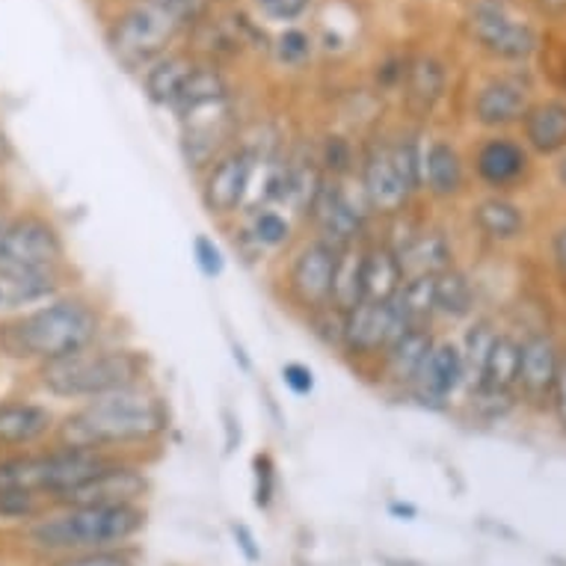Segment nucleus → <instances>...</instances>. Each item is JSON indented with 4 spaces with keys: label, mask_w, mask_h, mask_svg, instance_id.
Instances as JSON below:
<instances>
[{
    "label": "nucleus",
    "mask_w": 566,
    "mask_h": 566,
    "mask_svg": "<svg viewBox=\"0 0 566 566\" xmlns=\"http://www.w3.org/2000/svg\"><path fill=\"white\" fill-rule=\"evenodd\" d=\"M169 428L167 400L158 391L137 382L84 400L56 428V446L93 448V451H122V448L151 446Z\"/></svg>",
    "instance_id": "f257e3e1"
},
{
    "label": "nucleus",
    "mask_w": 566,
    "mask_h": 566,
    "mask_svg": "<svg viewBox=\"0 0 566 566\" xmlns=\"http://www.w3.org/2000/svg\"><path fill=\"white\" fill-rule=\"evenodd\" d=\"M102 312L86 297H54L28 315L0 324V353L30 363H54L102 338Z\"/></svg>",
    "instance_id": "f03ea898"
},
{
    "label": "nucleus",
    "mask_w": 566,
    "mask_h": 566,
    "mask_svg": "<svg viewBox=\"0 0 566 566\" xmlns=\"http://www.w3.org/2000/svg\"><path fill=\"white\" fill-rule=\"evenodd\" d=\"M65 261L63 234L48 217L24 214L0 229V285L7 306H30L54 297Z\"/></svg>",
    "instance_id": "7ed1b4c3"
},
{
    "label": "nucleus",
    "mask_w": 566,
    "mask_h": 566,
    "mask_svg": "<svg viewBox=\"0 0 566 566\" xmlns=\"http://www.w3.org/2000/svg\"><path fill=\"white\" fill-rule=\"evenodd\" d=\"M146 528V511L139 504L113 507H60L30 522V546L48 555H86L122 548Z\"/></svg>",
    "instance_id": "20e7f679"
},
{
    "label": "nucleus",
    "mask_w": 566,
    "mask_h": 566,
    "mask_svg": "<svg viewBox=\"0 0 566 566\" xmlns=\"http://www.w3.org/2000/svg\"><path fill=\"white\" fill-rule=\"evenodd\" d=\"M205 0H125L107 24V48L128 69H146L202 19Z\"/></svg>",
    "instance_id": "39448f33"
},
{
    "label": "nucleus",
    "mask_w": 566,
    "mask_h": 566,
    "mask_svg": "<svg viewBox=\"0 0 566 566\" xmlns=\"http://www.w3.org/2000/svg\"><path fill=\"white\" fill-rule=\"evenodd\" d=\"M149 359L134 347H104L69 353L63 359L39 365V382L48 395L65 400H93L107 391L146 382Z\"/></svg>",
    "instance_id": "423d86ee"
},
{
    "label": "nucleus",
    "mask_w": 566,
    "mask_h": 566,
    "mask_svg": "<svg viewBox=\"0 0 566 566\" xmlns=\"http://www.w3.org/2000/svg\"><path fill=\"white\" fill-rule=\"evenodd\" d=\"M119 460L122 457L111 454V451L56 446L54 451H42V454L0 460V486L36 492L48 504H56L65 492L93 481L95 474H102Z\"/></svg>",
    "instance_id": "0eeeda50"
},
{
    "label": "nucleus",
    "mask_w": 566,
    "mask_h": 566,
    "mask_svg": "<svg viewBox=\"0 0 566 566\" xmlns=\"http://www.w3.org/2000/svg\"><path fill=\"white\" fill-rule=\"evenodd\" d=\"M335 261H338V250L321 238L306 241L294 252V259L285 270V291L294 306L306 308L312 315H321L329 308Z\"/></svg>",
    "instance_id": "6e6552de"
},
{
    "label": "nucleus",
    "mask_w": 566,
    "mask_h": 566,
    "mask_svg": "<svg viewBox=\"0 0 566 566\" xmlns=\"http://www.w3.org/2000/svg\"><path fill=\"white\" fill-rule=\"evenodd\" d=\"M474 42L502 60H528L537 51V33L528 21H520L502 0H478L469 15Z\"/></svg>",
    "instance_id": "1a4fd4ad"
},
{
    "label": "nucleus",
    "mask_w": 566,
    "mask_h": 566,
    "mask_svg": "<svg viewBox=\"0 0 566 566\" xmlns=\"http://www.w3.org/2000/svg\"><path fill=\"white\" fill-rule=\"evenodd\" d=\"M255 164L259 160H255V155L250 149H238L234 146V149L220 155L211 167L205 169L202 187H199L205 211L217 217V220L238 214L252 190Z\"/></svg>",
    "instance_id": "9d476101"
},
{
    "label": "nucleus",
    "mask_w": 566,
    "mask_h": 566,
    "mask_svg": "<svg viewBox=\"0 0 566 566\" xmlns=\"http://www.w3.org/2000/svg\"><path fill=\"white\" fill-rule=\"evenodd\" d=\"M409 326L400 321L395 303H359L342 317V347L350 359H380L398 335Z\"/></svg>",
    "instance_id": "9b49d317"
},
{
    "label": "nucleus",
    "mask_w": 566,
    "mask_h": 566,
    "mask_svg": "<svg viewBox=\"0 0 566 566\" xmlns=\"http://www.w3.org/2000/svg\"><path fill=\"white\" fill-rule=\"evenodd\" d=\"M308 214H312V223L317 229V238L335 250L353 247L356 238L363 234L365 211L353 202L338 178L317 185L315 196L308 202Z\"/></svg>",
    "instance_id": "f8f14e48"
},
{
    "label": "nucleus",
    "mask_w": 566,
    "mask_h": 566,
    "mask_svg": "<svg viewBox=\"0 0 566 566\" xmlns=\"http://www.w3.org/2000/svg\"><path fill=\"white\" fill-rule=\"evenodd\" d=\"M149 490V478L137 465L125 460L113 463L93 481L81 483L77 490L65 492L56 507H113V504H139V499Z\"/></svg>",
    "instance_id": "ddd939ff"
},
{
    "label": "nucleus",
    "mask_w": 566,
    "mask_h": 566,
    "mask_svg": "<svg viewBox=\"0 0 566 566\" xmlns=\"http://www.w3.org/2000/svg\"><path fill=\"white\" fill-rule=\"evenodd\" d=\"M409 185L391 158V143H377L363 160V202L371 214L395 217L407 208Z\"/></svg>",
    "instance_id": "4468645a"
},
{
    "label": "nucleus",
    "mask_w": 566,
    "mask_h": 566,
    "mask_svg": "<svg viewBox=\"0 0 566 566\" xmlns=\"http://www.w3.org/2000/svg\"><path fill=\"white\" fill-rule=\"evenodd\" d=\"M560 368H564V363H560L557 344L548 335H528L525 342H520V380H516V389L531 403H543V400L555 398Z\"/></svg>",
    "instance_id": "2eb2a0df"
},
{
    "label": "nucleus",
    "mask_w": 566,
    "mask_h": 566,
    "mask_svg": "<svg viewBox=\"0 0 566 566\" xmlns=\"http://www.w3.org/2000/svg\"><path fill=\"white\" fill-rule=\"evenodd\" d=\"M465 382L463 374V353L460 344L454 342H437L433 350L421 365L416 382L409 386V391L424 403H442L454 395Z\"/></svg>",
    "instance_id": "dca6fc26"
},
{
    "label": "nucleus",
    "mask_w": 566,
    "mask_h": 566,
    "mask_svg": "<svg viewBox=\"0 0 566 566\" xmlns=\"http://www.w3.org/2000/svg\"><path fill=\"white\" fill-rule=\"evenodd\" d=\"M528 172V151L511 137H490L474 155V176L490 190H511Z\"/></svg>",
    "instance_id": "f3484780"
},
{
    "label": "nucleus",
    "mask_w": 566,
    "mask_h": 566,
    "mask_svg": "<svg viewBox=\"0 0 566 566\" xmlns=\"http://www.w3.org/2000/svg\"><path fill=\"white\" fill-rule=\"evenodd\" d=\"M528 107V86L516 77H495L474 95L472 113L483 128H507L525 119Z\"/></svg>",
    "instance_id": "a211bd4d"
},
{
    "label": "nucleus",
    "mask_w": 566,
    "mask_h": 566,
    "mask_svg": "<svg viewBox=\"0 0 566 566\" xmlns=\"http://www.w3.org/2000/svg\"><path fill=\"white\" fill-rule=\"evenodd\" d=\"M433 344H437V338H433L430 329H407L403 335H398L380 356L382 377L391 386L409 389L416 382L418 371H421V365L430 356V350H433Z\"/></svg>",
    "instance_id": "6ab92c4d"
},
{
    "label": "nucleus",
    "mask_w": 566,
    "mask_h": 566,
    "mask_svg": "<svg viewBox=\"0 0 566 566\" xmlns=\"http://www.w3.org/2000/svg\"><path fill=\"white\" fill-rule=\"evenodd\" d=\"M421 187L437 199H454L465 190V164L446 139H433L421 151Z\"/></svg>",
    "instance_id": "aec40b11"
},
{
    "label": "nucleus",
    "mask_w": 566,
    "mask_h": 566,
    "mask_svg": "<svg viewBox=\"0 0 566 566\" xmlns=\"http://www.w3.org/2000/svg\"><path fill=\"white\" fill-rule=\"evenodd\" d=\"M516 380H520V342L513 335L499 333L474 395L478 400H507L511 391H516Z\"/></svg>",
    "instance_id": "412c9836"
},
{
    "label": "nucleus",
    "mask_w": 566,
    "mask_h": 566,
    "mask_svg": "<svg viewBox=\"0 0 566 566\" xmlns=\"http://www.w3.org/2000/svg\"><path fill=\"white\" fill-rule=\"evenodd\" d=\"M54 430L51 409L28 403V400H10L0 403V446L28 448L39 439H45Z\"/></svg>",
    "instance_id": "4be33fe9"
},
{
    "label": "nucleus",
    "mask_w": 566,
    "mask_h": 566,
    "mask_svg": "<svg viewBox=\"0 0 566 566\" xmlns=\"http://www.w3.org/2000/svg\"><path fill=\"white\" fill-rule=\"evenodd\" d=\"M403 268L398 250L389 243H371L363 250V294L368 303H391L403 289Z\"/></svg>",
    "instance_id": "5701e85b"
},
{
    "label": "nucleus",
    "mask_w": 566,
    "mask_h": 566,
    "mask_svg": "<svg viewBox=\"0 0 566 566\" xmlns=\"http://www.w3.org/2000/svg\"><path fill=\"white\" fill-rule=\"evenodd\" d=\"M525 143L531 149L548 158V155H560L566 151V104L564 102H539L531 104L525 119Z\"/></svg>",
    "instance_id": "b1692460"
},
{
    "label": "nucleus",
    "mask_w": 566,
    "mask_h": 566,
    "mask_svg": "<svg viewBox=\"0 0 566 566\" xmlns=\"http://www.w3.org/2000/svg\"><path fill=\"white\" fill-rule=\"evenodd\" d=\"M403 276H439L454 268V250L442 232H421L398 250Z\"/></svg>",
    "instance_id": "393cba45"
},
{
    "label": "nucleus",
    "mask_w": 566,
    "mask_h": 566,
    "mask_svg": "<svg viewBox=\"0 0 566 566\" xmlns=\"http://www.w3.org/2000/svg\"><path fill=\"white\" fill-rule=\"evenodd\" d=\"M196 60L187 54H164L151 65L143 69V93L158 107H172L178 93L185 90L187 77L193 75Z\"/></svg>",
    "instance_id": "a878e982"
},
{
    "label": "nucleus",
    "mask_w": 566,
    "mask_h": 566,
    "mask_svg": "<svg viewBox=\"0 0 566 566\" xmlns=\"http://www.w3.org/2000/svg\"><path fill=\"white\" fill-rule=\"evenodd\" d=\"M472 223L490 241H516L525 232V214H522V208L516 202H511V199H504V196H490V199L474 205Z\"/></svg>",
    "instance_id": "bb28decb"
},
{
    "label": "nucleus",
    "mask_w": 566,
    "mask_h": 566,
    "mask_svg": "<svg viewBox=\"0 0 566 566\" xmlns=\"http://www.w3.org/2000/svg\"><path fill=\"white\" fill-rule=\"evenodd\" d=\"M365 303L363 294V247H344L338 250L333 276V294H329V308L338 315H347L353 308Z\"/></svg>",
    "instance_id": "cd10ccee"
},
{
    "label": "nucleus",
    "mask_w": 566,
    "mask_h": 566,
    "mask_svg": "<svg viewBox=\"0 0 566 566\" xmlns=\"http://www.w3.org/2000/svg\"><path fill=\"white\" fill-rule=\"evenodd\" d=\"M391 303L409 329H428L437 317V276H409Z\"/></svg>",
    "instance_id": "c85d7f7f"
},
{
    "label": "nucleus",
    "mask_w": 566,
    "mask_h": 566,
    "mask_svg": "<svg viewBox=\"0 0 566 566\" xmlns=\"http://www.w3.org/2000/svg\"><path fill=\"white\" fill-rule=\"evenodd\" d=\"M407 104L416 113H428L439 102V95L446 90V72L433 56H418L407 65Z\"/></svg>",
    "instance_id": "c756f323"
},
{
    "label": "nucleus",
    "mask_w": 566,
    "mask_h": 566,
    "mask_svg": "<svg viewBox=\"0 0 566 566\" xmlns=\"http://www.w3.org/2000/svg\"><path fill=\"white\" fill-rule=\"evenodd\" d=\"M474 308V291L472 282L463 270H446L437 276V315L448 321H463L472 315Z\"/></svg>",
    "instance_id": "7c9ffc66"
},
{
    "label": "nucleus",
    "mask_w": 566,
    "mask_h": 566,
    "mask_svg": "<svg viewBox=\"0 0 566 566\" xmlns=\"http://www.w3.org/2000/svg\"><path fill=\"white\" fill-rule=\"evenodd\" d=\"M495 329H492L486 321H478V324L465 333V342L460 344V353H463V374L465 382H469V389H478V382H481L483 365H486V356H490V347L495 342Z\"/></svg>",
    "instance_id": "2f4dec72"
},
{
    "label": "nucleus",
    "mask_w": 566,
    "mask_h": 566,
    "mask_svg": "<svg viewBox=\"0 0 566 566\" xmlns=\"http://www.w3.org/2000/svg\"><path fill=\"white\" fill-rule=\"evenodd\" d=\"M250 238L261 250H282L291 241L289 217L279 214L273 208H261L250 220Z\"/></svg>",
    "instance_id": "473e14b6"
},
{
    "label": "nucleus",
    "mask_w": 566,
    "mask_h": 566,
    "mask_svg": "<svg viewBox=\"0 0 566 566\" xmlns=\"http://www.w3.org/2000/svg\"><path fill=\"white\" fill-rule=\"evenodd\" d=\"M45 499L36 495V492L15 490V486H0V520H39L42 511H45Z\"/></svg>",
    "instance_id": "72a5a7b5"
},
{
    "label": "nucleus",
    "mask_w": 566,
    "mask_h": 566,
    "mask_svg": "<svg viewBox=\"0 0 566 566\" xmlns=\"http://www.w3.org/2000/svg\"><path fill=\"white\" fill-rule=\"evenodd\" d=\"M312 36L306 30L300 28H285L279 33V39L273 42V56H276L279 65H289V69H297L312 56Z\"/></svg>",
    "instance_id": "f704fd0d"
},
{
    "label": "nucleus",
    "mask_w": 566,
    "mask_h": 566,
    "mask_svg": "<svg viewBox=\"0 0 566 566\" xmlns=\"http://www.w3.org/2000/svg\"><path fill=\"white\" fill-rule=\"evenodd\" d=\"M252 3L261 19L285 24V28H294V21L303 19L312 7V0H252Z\"/></svg>",
    "instance_id": "c9c22d12"
},
{
    "label": "nucleus",
    "mask_w": 566,
    "mask_h": 566,
    "mask_svg": "<svg viewBox=\"0 0 566 566\" xmlns=\"http://www.w3.org/2000/svg\"><path fill=\"white\" fill-rule=\"evenodd\" d=\"M190 250H193V261L199 273L205 279H220L226 270V255L223 250L217 247L214 238H208V234H196L193 243H190Z\"/></svg>",
    "instance_id": "e433bc0d"
},
{
    "label": "nucleus",
    "mask_w": 566,
    "mask_h": 566,
    "mask_svg": "<svg viewBox=\"0 0 566 566\" xmlns=\"http://www.w3.org/2000/svg\"><path fill=\"white\" fill-rule=\"evenodd\" d=\"M54 566H137V560L122 552V548H107V552H86V555H69L56 560Z\"/></svg>",
    "instance_id": "4c0bfd02"
},
{
    "label": "nucleus",
    "mask_w": 566,
    "mask_h": 566,
    "mask_svg": "<svg viewBox=\"0 0 566 566\" xmlns=\"http://www.w3.org/2000/svg\"><path fill=\"white\" fill-rule=\"evenodd\" d=\"M252 469H255V504L270 507L273 492H276V465H273L270 454H255Z\"/></svg>",
    "instance_id": "58836bf2"
},
{
    "label": "nucleus",
    "mask_w": 566,
    "mask_h": 566,
    "mask_svg": "<svg viewBox=\"0 0 566 566\" xmlns=\"http://www.w3.org/2000/svg\"><path fill=\"white\" fill-rule=\"evenodd\" d=\"M282 382H285L297 398H306V395L315 391V371L303 363H285L282 365Z\"/></svg>",
    "instance_id": "ea45409f"
},
{
    "label": "nucleus",
    "mask_w": 566,
    "mask_h": 566,
    "mask_svg": "<svg viewBox=\"0 0 566 566\" xmlns=\"http://www.w3.org/2000/svg\"><path fill=\"white\" fill-rule=\"evenodd\" d=\"M324 164H326V169L333 172V178L344 176V172H347V169L353 167L350 143H347V139H342V137H329V139H326Z\"/></svg>",
    "instance_id": "a19ab883"
},
{
    "label": "nucleus",
    "mask_w": 566,
    "mask_h": 566,
    "mask_svg": "<svg viewBox=\"0 0 566 566\" xmlns=\"http://www.w3.org/2000/svg\"><path fill=\"white\" fill-rule=\"evenodd\" d=\"M552 252H555V264L566 276V226L555 234V241H552Z\"/></svg>",
    "instance_id": "79ce46f5"
},
{
    "label": "nucleus",
    "mask_w": 566,
    "mask_h": 566,
    "mask_svg": "<svg viewBox=\"0 0 566 566\" xmlns=\"http://www.w3.org/2000/svg\"><path fill=\"white\" fill-rule=\"evenodd\" d=\"M555 412H557V418H560V424H564V430H566V389L564 386H557L555 389Z\"/></svg>",
    "instance_id": "37998d69"
},
{
    "label": "nucleus",
    "mask_w": 566,
    "mask_h": 566,
    "mask_svg": "<svg viewBox=\"0 0 566 566\" xmlns=\"http://www.w3.org/2000/svg\"><path fill=\"white\" fill-rule=\"evenodd\" d=\"M557 181H560V187H566V155L557 164Z\"/></svg>",
    "instance_id": "c03bdc74"
},
{
    "label": "nucleus",
    "mask_w": 566,
    "mask_h": 566,
    "mask_svg": "<svg viewBox=\"0 0 566 566\" xmlns=\"http://www.w3.org/2000/svg\"><path fill=\"white\" fill-rule=\"evenodd\" d=\"M3 158H7V139L0 137V164H3Z\"/></svg>",
    "instance_id": "a18cd8bd"
},
{
    "label": "nucleus",
    "mask_w": 566,
    "mask_h": 566,
    "mask_svg": "<svg viewBox=\"0 0 566 566\" xmlns=\"http://www.w3.org/2000/svg\"><path fill=\"white\" fill-rule=\"evenodd\" d=\"M557 386H564V389H566V363H564V368H560V377H557Z\"/></svg>",
    "instance_id": "49530a36"
},
{
    "label": "nucleus",
    "mask_w": 566,
    "mask_h": 566,
    "mask_svg": "<svg viewBox=\"0 0 566 566\" xmlns=\"http://www.w3.org/2000/svg\"><path fill=\"white\" fill-rule=\"evenodd\" d=\"M7 306V291H3V285H0V308Z\"/></svg>",
    "instance_id": "de8ad7c7"
},
{
    "label": "nucleus",
    "mask_w": 566,
    "mask_h": 566,
    "mask_svg": "<svg viewBox=\"0 0 566 566\" xmlns=\"http://www.w3.org/2000/svg\"><path fill=\"white\" fill-rule=\"evenodd\" d=\"M0 229H3V226H0Z\"/></svg>",
    "instance_id": "09e8293b"
},
{
    "label": "nucleus",
    "mask_w": 566,
    "mask_h": 566,
    "mask_svg": "<svg viewBox=\"0 0 566 566\" xmlns=\"http://www.w3.org/2000/svg\"><path fill=\"white\" fill-rule=\"evenodd\" d=\"M122 3H125V0H122Z\"/></svg>",
    "instance_id": "8fccbe9b"
}]
</instances>
